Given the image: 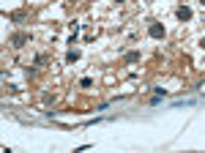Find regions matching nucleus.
Wrapping results in <instances>:
<instances>
[{
    "mask_svg": "<svg viewBox=\"0 0 205 153\" xmlns=\"http://www.w3.org/2000/svg\"><path fill=\"white\" fill-rule=\"evenodd\" d=\"M150 36H156V38L164 36V27H162V25H150Z\"/></svg>",
    "mask_w": 205,
    "mask_h": 153,
    "instance_id": "obj_1",
    "label": "nucleus"
},
{
    "mask_svg": "<svg viewBox=\"0 0 205 153\" xmlns=\"http://www.w3.org/2000/svg\"><path fill=\"white\" fill-rule=\"evenodd\" d=\"M178 17H181V19H189V17H191V11H189L186 6H181V8H178Z\"/></svg>",
    "mask_w": 205,
    "mask_h": 153,
    "instance_id": "obj_2",
    "label": "nucleus"
},
{
    "mask_svg": "<svg viewBox=\"0 0 205 153\" xmlns=\"http://www.w3.org/2000/svg\"><path fill=\"white\" fill-rule=\"evenodd\" d=\"M137 60H140L137 52H129V55H126V63H137Z\"/></svg>",
    "mask_w": 205,
    "mask_h": 153,
    "instance_id": "obj_3",
    "label": "nucleus"
},
{
    "mask_svg": "<svg viewBox=\"0 0 205 153\" xmlns=\"http://www.w3.org/2000/svg\"><path fill=\"white\" fill-rule=\"evenodd\" d=\"M200 3H203V6H205V0H200Z\"/></svg>",
    "mask_w": 205,
    "mask_h": 153,
    "instance_id": "obj_4",
    "label": "nucleus"
}]
</instances>
